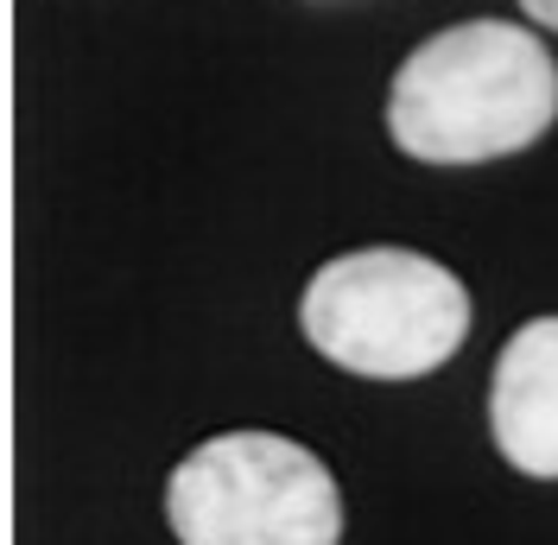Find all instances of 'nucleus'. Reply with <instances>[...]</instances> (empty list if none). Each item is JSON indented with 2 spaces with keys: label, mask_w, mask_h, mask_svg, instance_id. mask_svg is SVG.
Instances as JSON below:
<instances>
[{
  "label": "nucleus",
  "mask_w": 558,
  "mask_h": 545,
  "mask_svg": "<svg viewBox=\"0 0 558 545\" xmlns=\"http://www.w3.org/2000/svg\"><path fill=\"white\" fill-rule=\"evenodd\" d=\"M558 121V58L514 20H463L418 38L387 83V134L418 166H488Z\"/></svg>",
  "instance_id": "obj_1"
},
{
  "label": "nucleus",
  "mask_w": 558,
  "mask_h": 545,
  "mask_svg": "<svg viewBox=\"0 0 558 545\" xmlns=\"http://www.w3.org/2000/svg\"><path fill=\"white\" fill-rule=\"evenodd\" d=\"M299 330L324 362L362 380L438 375L470 337V292L418 247H349L299 299Z\"/></svg>",
  "instance_id": "obj_2"
},
{
  "label": "nucleus",
  "mask_w": 558,
  "mask_h": 545,
  "mask_svg": "<svg viewBox=\"0 0 558 545\" xmlns=\"http://www.w3.org/2000/svg\"><path fill=\"white\" fill-rule=\"evenodd\" d=\"M178 545H337L343 495L324 457L279 432H216L166 476Z\"/></svg>",
  "instance_id": "obj_3"
},
{
  "label": "nucleus",
  "mask_w": 558,
  "mask_h": 545,
  "mask_svg": "<svg viewBox=\"0 0 558 545\" xmlns=\"http://www.w3.org/2000/svg\"><path fill=\"white\" fill-rule=\"evenodd\" d=\"M495 450L533 482H558V317H526L488 375Z\"/></svg>",
  "instance_id": "obj_4"
},
{
  "label": "nucleus",
  "mask_w": 558,
  "mask_h": 545,
  "mask_svg": "<svg viewBox=\"0 0 558 545\" xmlns=\"http://www.w3.org/2000/svg\"><path fill=\"white\" fill-rule=\"evenodd\" d=\"M521 13L539 26V33H558V0H521Z\"/></svg>",
  "instance_id": "obj_5"
}]
</instances>
